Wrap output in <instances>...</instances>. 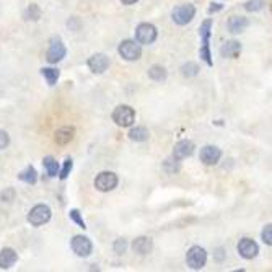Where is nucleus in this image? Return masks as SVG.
Returning <instances> with one entry per match:
<instances>
[{
  "mask_svg": "<svg viewBox=\"0 0 272 272\" xmlns=\"http://www.w3.org/2000/svg\"><path fill=\"white\" fill-rule=\"evenodd\" d=\"M196 17V7L192 4H183L175 7V10L172 12V18L176 25L186 26L192 21V18Z\"/></svg>",
  "mask_w": 272,
  "mask_h": 272,
  "instance_id": "f257e3e1",
  "label": "nucleus"
},
{
  "mask_svg": "<svg viewBox=\"0 0 272 272\" xmlns=\"http://www.w3.org/2000/svg\"><path fill=\"white\" fill-rule=\"evenodd\" d=\"M118 52L124 60L134 62V60H139L142 57V46L134 40H124L119 44Z\"/></svg>",
  "mask_w": 272,
  "mask_h": 272,
  "instance_id": "f03ea898",
  "label": "nucleus"
},
{
  "mask_svg": "<svg viewBox=\"0 0 272 272\" xmlns=\"http://www.w3.org/2000/svg\"><path fill=\"white\" fill-rule=\"evenodd\" d=\"M113 121L119 127H130L135 122V111L129 105H119L113 111Z\"/></svg>",
  "mask_w": 272,
  "mask_h": 272,
  "instance_id": "7ed1b4c3",
  "label": "nucleus"
},
{
  "mask_svg": "<svg viewBox=\"0 0 272 272\" xmlns=\"http://www.w3.org/2000/svg\"><path fill=\"white\" fill-rule=\"evenodd\" d=\"M51 207L46 204H38L29 211L28 214V222L33 225V227H41V225L48 223L51 220Z\"/></svg>",
  "mask_w": 272,
  "mask_h": 272,
  "instance_id": "20e7f679",
  "label": "nucleus"
},
{
  "mask_svg": "<svg viewBox=\"0 0 272 272\" xmlns=\"http://www.w3.org/2000/svg\"><path fill=\"white\" fill-rule=\"evenodd\" d=\"M157 36H158V31L155 28L152 23H141L137 28H135V41L139 44H153L157 41Z\"/></svg>",
  "mask_w": 272,
  "mask_h": 272,
  "instance_id": "39448f33",
  "label": "nucleus"
},
{
  "mask_svg": "<svg viewBox=\"0 0 272 272\" xmlns=\"http://www.w3.org/2000/svg\"><path fill=\"white\" fill-rule=\"evenodd\" d=\"M67 49H65V44L62 43L60 38L54 36L49 40V49L48 54H46V59H48L49 64H57L62 59L65 57Z\"/></svg>",
  "mask_w": 272,
  "mask_h": 272,
  "instance_id": "423d86ee",
  "label": "nucleus"
},
{
  "mask_svg": "<svg viewBox=\"0 0 272 272\" xmlns=\"http://www.w3.org/2000/svg\"><path fill=\"white\" fill-rule=\"evenodd\" d=\"M186 262H188V266L194 270L202 269L207 262V251L200 246L189 248L188 254H186Z\"/></svg>",
  "mask_w": 272,
  "mask_h": 272,
  "instance_id": "0eeeda50",
  "label": "nucleus"
},
{
  "mask_svg": "<svg viewBox=\"0 0 272 272\" xmlns=\"http://www.w3.org/2000/svg\"><path fill=\"white\" fill-rule=\"evenodd\" d=\"M119 180L118 175L113 172H101L96 178H95V188L99 192H110L113 191L116 186H118Z\"/></svg>",
  "mask_w": 272,
  "mask_h": 272,
  "instance_id": "6e6552de",
  "label": "nucleus"
},
{
  "mask_svg": "<svg viewBox=\"0 0 272 272\" xmlns=\"http://www.w3.org/2000/svg\"><path fill=\"white\" fill-rule=\"evenodd\" d=\"M72 251L79 256V258H88L93 251V243L90 242V238L83 235H75L71 242Z\"/></svg>",
  "mask_w": 272,
  "mask_h": 272,
  "instance_id": "1a4fd4ad",
  "label": "nucleus"
},
{
  "mask_svg": "<svg viewBox=\"0 0 272 272\" xmlns=\"http://www.w3.org/2000/svg\"><path fill=\"white\" fill-rule=\"evenodd\" d=\"M222 158V150L215 145H206L200 149V161L207 166H214Z\"/></svg>",
  "mask_w": 272,
  "mask_h": 272,
  "instance_id": "9d476101",
  "label": "nucleus"
},
{
  "mask_svg": "<svg viewBox=\"0 0 272 272\" xmlns=\"http://www.w3.org/2000/svg\"><path fill=\"white\" fill-rule=\"evenodd\" d=\"M238 253L245 259H253V258L258 256L259 246L251 238H242V240H240V243H238Z\"/></svg>",
  "mask_w": 272,
  "mask_h": 272,
  "instance_id": "9b49d317",
  "label": "nucleus"
},
{
  "mask_svg": "<svg viewBox=\"0 0 272 272\" xmlns=\"http://www.w3.org/2000/svg\"><path fill=\"white\" fill-rule=\"evenodd\" d=\"M88 67H90V71L93 74H103L108 71V67H110V57L105 56V54H93V56L88 59Z\"/></svg>",
  "mask_w": 272,
  "mask_h": 272,
  "instance_id": "f8f14e48",
  "label": "nucleus"
},
{
  "mask_svg": "<svg viewBox=\"0 0 272 272\" xmlns=\"http://www.w3.org/2000/svg\"><path fill=\"white\" fill-rule=\"evenodd\" d=\"M194 149H196V145H194V142L191 141H180L173 149V158L176 160H184L191 157V155L194 153Z\"/></svg>",
  "mask_w": 272,
  "mask_h": 272,
  "instance_id": "ddd939ff",
  "label": "nucleus"
},
{
  "mask_svg": "<svg viewBox=\"0 0 272 272\" xmlns=\"http://www.w3.org/2000/svg\"><path fill=\"white\" fill-rule=\"evenodd\" d=\"M132 248H134V251L137 254L145 256V254L152 253L153 242H152V238H149V236H139V238L134 240V242H132Z\"/></svg>",
  "mask_w": 272,
  "mask_h": 272,
  "instance_id": "4468645a",
  "label": "nucleus"
},
{
  "mask_svg": "<svg viewBox=\"0 0 272 272\" xmlns=\"http://www.w3.org/2000/svg\"><path fill=\"white\" fill-rule=\"evenodd\" d=\"M220 54H222V57L236 59V57H240V54H242V44L235 40L223 43L222 48H220Z\"/></svg>",
  "mask_w": 272,
  "mask_h": 272,
  "instance_id": "2eb2a0df",
  "label": "nucleus"
},
{
  "mask_svg": "<svg viewBox=\"0 0 272 272\" xmlns=\"http://www.w3.org/2000/svg\"><path fill=\"white\" fill-rule=\"evenodd\" d=\"M18 261V254L13 248H4L0 251V269H10Z\"/></svg>",
  "mask_w": 272,
  "mask_h": 272,
  "instance_id": "dca6fc26",
  "label": "nucleus"
},
{
  "mask_svg": "<svg viewBox=\"0 0 272 272\" xmlns=\"http://www.w3.org/2000/svg\"><path fill=\"white\" fill-rule=\"evenodd\" d=\"M75 139V129L74 127H62L54 134V141L59 145H67Z\"/></svg>",
  "mask_w": 272,
  "mask_h": 272,
  "instance_id": "f3484780",
  "label": "nucleus"
},
{
  "mask_svg": "<svg viewBox=\"0 0 272 272\" xmlns=\"http://www.w3.org/2000/svg\"><path fill=\"white\" fill-rule=\"evenodd\" d=\"M227 26L230 29V33L238 35V33H243V31L250 26V21L245 17H231L227 23Z\"/></svg>",
  "mask_w": 272,
  "mask_h": 272,
  "instance_id": "a211bd4d",
  "label": "nucleus"
},
{
  "mask_svg": "<svg viewBox=\"0 0 272 272\" xmlns=\"http://www.w3.org/2000/svg\"><path fill=\"white\" fill-rule=\"evenodd\" d=\"M18 180L26 184H36L38 183V172L35 166H26L21 173H18Z\"/></svg>",
  "mask_w": 272,
  "mask_h": 272,
  "instance_id": "6ab92c4d",
  "label": "nucleus"
},
{
  "mask_svg": "<svg viewBox=\"0 0 272 272\" xmlns=\"http://www.w3.org/2000/svg\"><path fill=\"white\" fill-rule=\"evenodd\" d=\"M211 33H212V20L207 18L206 21H202V25H200V28H199V35H200V40H202V46H209Z\"/></svg>",
  "mask_w": 272,
  "mask_h": 272,
  "instance_id": "aec40b11",
  "label": "nucleus"
},
{
  "mask_svg": "<svg viewBox=\"0 0 272 272\" xmlns=\"http://www.w3.org/2000/svg\"><path fill=\"white\" fill-rule=\"evenodd\" d=\"M129 139H130V141H134V142H145V141H149V130H147L145 127H142V126L134 127V129H130V132H129Z\"/></svg>",
  "mask_w": 272,
  "mask_h": 272,
  "instance_id": "412c9836",
  "label": "nucleus"
},
{
  "mask_svg": "<svg viewBox=\"0 0 272 272\" xmlns=\"http://www.w3.org/2000/svg\"><path fill=\"white\" fill-rule=\"evenodd\" d=\"M149 77L153 82H163V80H166L168 72H166V69L161 65H152L149 69Z\"/></svg>",
  "mask_w": 272,
  "mask_h": 272,
  "instance_id": "4be33fe9",
  "label": "nucleus"
},
{
  "mask_svg": "<svg viewBox=\"0 0 272 272\" xmlns=\"http://www.w3.org/2000/svg\"><path fill=\"white\" fill-rule=\"evenodd\" d=\"M41 75L46 79V82H48V85H56L57 80H59V75L60 72L57 71V69H52V67H44L41 69Z\"/></svg>",
  "mask_w": 272,
  "mask_h": 272,
  "instance_id": "5701e85b",
  "label": "nucleus"
},
{
  "mask_svg": "<svg viewBox=\"0 0 272 272\" xmlns=\"http://www.w3.org/2000/svg\"><path fill=\"white\" fill-rule=\"evenodd\" d=\"M43 165H44L46 172H48V175H49L51 178L57 176V173H59V163H57L56 158H54V157H44Z\"/></svg>",
  "mask_w": 272,
  "mask_h": 272,
  "instance_id": "b1692460",
  "label": "nucleus"
},
{
  "mask_svg": "<svg viewBox=\"0 0 272 272\" xmlns=\"http://www.w3.org/2000/svg\"><path fill=\"white\" fill-rule=\"evenodd\" d=\"M199 65L196 64V62H188V64H184L181 67V74L183 77H186V79H191V77H196L199 74Z\"/></svg>",
  "mask_w": 272,
  "mask_h": 272,
  "instance_id": "393cba45",
  "label": "nucleus"
},
{
  "mask_svg": "<svg viewBox=\"0 0 272 272\" xmlns=\"http://www.w3.org/2000/svg\"><path fill=\"white\" fill-rule=\"evenodd\" d=\"M40 18H41V9L36 4H31L28 9H26V12H25V20H28V21H38Z\"/></svg>",
  "mask_w": 272,
  "mask_h": 272,
  "instance_id": "a878e982",
  "label": "nucleus"
},
{
  "mask_svg": "<svg viewBox=\"0 0 272 272\" xmlns=\"http://www.w3.org/2000/svg\"><path fill=\"white\" fill-rule=\"evenodd\" d=\"M264 5H266V2H264V0H248V2L245 4V10L254 13V12L262 10Z\"/></svg>",
  "mask_w": 272,
  "mask_h": 272,
  "instance_id": "bb28decb",
  "label": "nucleus"
},
{
  "mask_svg": "<svg viewBox=\"0 0 272 272\" xmlns=\"http://www.w3.org/2000/svg\"><path fill=\"white\" fill-rule=\"evenodd\" d=\"M69 217H71V220L75 222L80 228H83V230L87 228V223H85V220H83V217H82V214H80L79 209H72V211L69 212Z\"/></svg>",
  "mask_w": 272,
  "mask_h": 272,
  "instance_id": "cd10ccee",
  "label": "nucleus"
},
{
  "mask_svg": "<svg viewBox=\"0 0 272 272\" xmlns=\"http://www.w3.org/2000/svg\"><path fill=\"white\" fill-rule=\"evenodd\" d=\"M72 168H74V161H72V158H67V160L64 161V166H62V169L57 173L62 181L67 180L69 175H71V172H72Z\"/></svg>",
  "mask_w": 272,
  "mask_h": 272,
  "instance_id": "c85d7f7f",
  "label": "nucleus"
},
{
  "mask_svg": "<svg viewBox=\"0 0 272 272\" xmlns=\"http://www.w3.org/2000/svg\"><path fill=\"white\" fill-rule=\"evenodd\" d=\"M127 240H124V238H119V240H116L114 245H113V250L116 254H124L127 251Z\"/></svg>",
  "mask_w": 272,
  "mask_h": 272,
  "instance_id": "c756f323",
  "label": "nucleus"
},
{
  "mask_svg": "<svg viewBox=\"0 0 272 272\" xmlns=\"http://www.w3.org/2000/svg\"><path fill=\"white\" fill-rule=\"evenodd\" d=\"M261 236H262L264 243H266L267 246H272V225H266V227H264Z\"/></svg>",
  "mask_w": 272,
  "mask_h": 272,
  "instance_id": "7c9ffc66",
  "label": "nucleus"
},
{
  "mask_svg": "<svg viewBox=\"0 0 272 272\" xmlns=\"http://www.w3.org/2000/svg\"><path fill=\"white\" fill-rule=\"evenodd\" d=\"M9 145H10V135H9V132L0 130V150H5Z\"/></svg>",
  "mask_w": 272,
  "mask_h": 272,
  "instance_id": "2f4dec72",
  "label": "nucleus"
},
{
  "mask_svg": "<svg viewBox=\"0 0 272 272\" xmlns=\"http://www.w3.org/2000/svg\"><path fill=\"white\" fill-rule=\"evenodd\" d=\"M13 197H15V189H12V188L5 189V191L2 192V196H0V199H2L4 202H12Z\"/></svg>",
  "mask_w": 272,
  "mask_h": 272,
  "instance_id": "473e14b6",
  "label": "nucleus"
},
{
  "mask_svg": "<svg viewBox=\"0 0 272 272\" xmlns=\"http://www.w3.org/2000/svg\"><path fill=\"white\" fill-rule=\"evenodd\" d=\"M223 9L222 4H211V7H209V13H215V12H220Z\"/></svg>",
  "mask_w": 272,
  "mask_h": 272,
  "instance_id": "72a5a7b5",
  "label": "nucleus"
},
{
  "mask_svg": "<svg viewBox=\"0 0 272 272\" xmlns=\"http://www.w3.org/2000/svg\"><path fill=\"white\" fill-rule=\"evenodd\" d=\"M223 258H225L223 248H219V250H217V254H215V259H217V261H223Z\"/></svg>",
  "mask_w": 272,
  "mask_h": 272,
  "instance_id": "f704fd0d",
  "label": "nucleus"
},
{
  "mask_svg": "<svg viewBox=\"0 0 272 272\" xmlns=\"http://www.w3.org/2000/svg\"><path fill=\"white\" fill-rule=\"evenodd\" d=\"M121 2H122L124 5H134L135 2H139V0H121Z\"/></svg>",
  "mask_w": 272,
  "mask_h": 272,
  "instance_id": "c9c22d12",
  "label": "nucleus"
}]
</instances>
